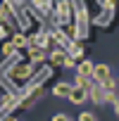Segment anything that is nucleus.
Listing matches in <instances>:
<instances>
[{"instance_id": "f257e3e1", "label": "nucleus", "mask_w": 119, "mask_h": 121, "mask_svg": "<svg viewBox=\"0 0 119 121\" xmlns=\"http://www.w3.org/2000/svg\"><path fill=\"white\" fill-rule=\"evenodd\" d=\"M67 100H69L72 104H81V102H86V100H88V90H86V88H79V86H74Z\"/></svg>"}, {"instance_id": "f03ea898", "label": "nucleus", "mask_w": 119, "mask_h": 121, "mask_svg": "<svg viewBox=\"0 0 119 121\" xmlns=\"http://www.w3.org/2000/svg\"><path fill=\"white\" fill-rule=\"evenodd\" d=\"M107 76H112V69H110V64H95V69H93V81L102 83Z\"/></svg>"}, {"instance_id": "7ed1b4c3", "label": "nucleus", "mask_w": 119, "mask_h": 121, "mask_svg": "<svg viewBox=\"0 0 119 121\" xmlns=\"http://www.w3.org/2000/svg\"><path fill=\"white\" fill-rule=\"evenodd\" d=\"M57 22L60 24L69 22V3L67 0H57Z\"/></svg>"}, {"instance_id": "20e7f679", "label": "nucleus", "mask_w": 119, "mask_h": 121, "mask_svg": "<svg viewBox=\"0 0 119 121\" xmlns=\"http://www.w3.org/2000/svg\"><path fill=\"white\" fill-rule=\"evenodd\" d=\"M93 69H95V62H91V59H81V62L76 64L79 76H88V78H93Z\"/></svg>"}, {"instance_id": "39448f33", "label": "nucleus", "mask_w": 119, "mask_h": 121, "mask_svg": "<svg viewBox=\"0 0 119 121\" xmlns=\"http://www.w3.org/2000/svg\"><path fill=\"white\" fill-rule=\"evenodd\" d=\"M72 83H67V81H60V83H55V88H52V95H57V97H69V93H72Z\"/></svg>"}, {"instance_id": "423d86ee", "label": "nucleus", "mask_w": 119, "mask_h": 121, "mask_svg": "<svg viewBox=\"0 0 119 121\" xmlns=\"http://www.w3.org/2000/svg\"><path fill=\"white\" fill-rule=\"evenodd\" d=\"M64 50H67V55L74 57V59H81V55H83V45H81L79 40H69V45H67Z\"/></svg>"}, {"instance_id": "0eeeda50", "label": "nucleus", "mask_w": 119, "mask_h": 121, "mask_svg": "<svg viewBox=\"0 0 119 121\" xmlns=\"http://www.w3.org/2000/svg\"><path fill=\"white\" fill-rule=\"evenodd\" d=\"M50 38H52L50 33H45V31H38V33L33 36V43H31V45H38V48H48V45H50Z\"/></svg>"}, {"instance_id": "6e6552de", "label": "nucleus", "mask_w": 119, "mask_h": 121, "mask_svg": "<svg viewBox=\"0 0 119 121\" xmlns=\"http://www.w3.org/2000/svg\"><path fill=\"white\" fill-rule=\"evenodd\" d=\"M88 97H91L95 104H105V90H102V86L98 83V86H95V88L88 93Z\"/></svg>"}, {"instance_id": "1a4fd4ad", "label": "nucleus", "mask_w": 119, "mask_h": 121, "mask_svg": "<svg viewBox=\"0 0 119 121\" xmlns=\"http://www.w3.org/2000/svg\"><path fill=\"white\" fill-rule=\"evenodd\" d=\"M29 55L33 62H41V59H45V48H38V45H31L29 48Z\"/></svg>"}, {"instance_id": "9d476101", "label": "nucleus", "mask_w": 119, "mask_h": 121, "mask_svg": "<svg viewBox=\"0 0 119 121\" xmlns=\"http://www.w3.org/2000/svg\"><path fill=\"white\" fill-rule=\"evenodd\" d=\"M50 36H52V38H55V40H57L60 45H62V48H67V45H69V40H72V38H69V36H67L64 31H52Z\"/></svg>"}, {"instance_id": "9b49d317", "label": "nucleus", "mask_w": 119, "mask_h": 121, "mask_svg": "<svg viewBox=\"0 0 119 121\" xmlns=\"http://www.w3.org/2000/svg\"><path fill=\"white\" fill-rule=\"evenodd\" d=\"M64 57H67V50H52V52H50V62H52V64H62Z\"/></svg>"}, {"instance_id": "f8f14e48", "label": "nucleus", "mask_w": 119, "mask_h": 121, "mask_svg": "<svg viewBox=\"0 0 119 121\" xmlns=\"http://www.w3.org/2000/svg\"><path fill=\"white\" fill-rule=\"evenodd\" d=\"M12 45H14V48H29V38H26L24 33H14V36H12Z\"/></svg>"}, {"instance_id": "ddd939ff", "label": "nucleus", "mask_w": 119, "mask_h": 121, "mask_svg": "<svg viewBox=\"0 0 119 121\" xmlns=\"http://www.w3.org/2000/svg\"><path fill=\"white\" fill-rule=\"evenodd\" d=\"M100 86H102V90H114V88H117V81H114L112 76H107V78H105Z\"/></svg>"}, {"instance_id": "4468645a", "label": "nucleus", "mask_w": 119, "mask_h": 121, "mask_svg": "<svg viewBox=\"0 0 119 121\" xmlns=\"http://www.w3.org/2000/svg\"><path fill=\"white\" fill-rule=\"evenodd\" d=\"M29 74H31V67H17V69H14V76H17V78H22V76L26 78Z\"/></svg>"}, {"instance_id": "2eb2a0df", "label": "nucleus", "mask_w": 119, "mask_h": 121, "mask_svg": "<svg viewBox=\"0 0 119 121\" xmlns=\"http://www.w3.org/2000/svg\"><path fill=\"white\" fill-rule=\"evenodd\" d=\"M105 102H119V95H117V90H105Z\"/></svg>"}, {"instance_id": "dca6fc26", "label": "nucleus", "mask_w": 119, "mask_h": 121, "mask_svg": "<svg viewBox=\"0 0 119 121\" xmlns=\"http://www.w3.org/2000/svg\"><path fill=\"white\" fill-rule=\"evenodd\" d=\"M14 50H17V48H14V45H12V40H10V43H5V45H3V55H5V57H12V55H14Z\"/></svg>"}, {"instance_id": "f3484780", "label": "nucleus", "mask_w": 119, "mask_h": 121, "mask_svg": "<svg viewBox=\"0 0 119 121\" xmlns=\"http://www.w3.org/2000/svg\"><path fill=\"white\" fill-rule=\"evenodd\" d=\"M79 121H98V116L93 112H81L79 114Z\"/></svg>"}, {"instance_id": "a211bd4d", "label": "nucleus", "mask_w": 119, "mask_h": 121, "mask_svg": "<svg viewBox=\"0 0 119 121\" xmlns=\"http://www.w3.org/2000/svg\"><path fill=\"white\" fill-rule=\"evenodd\" d=\"M62 67H64V69H72V67H76V59L67 55V57H64V62H62Z\"/></svg>"}, {"instance_id": "6ab92c4d", "label": "nucleus", "mask_w": 119, "mask_h": 121, "mask_svg": "<svg viewBox=\"0 0 119 121\" xmlns=\"http://www.w3.org/2000/svg\"><path fill=\"white\" fill-rule=\"evenodd\" d=\"M52 121H72V119H69V114H64V112H57V114H52Z\"/></svg>"}, {"instance_id": "aec40b11", "label": "nucleus", "mask_w": 119, "mask_h": 121, "mask_svg": "<svg viewBox=\"0 0 119 121\" xmlns=\"http://www.w3.org/2000/svg\"><path fill=\"white\" fill-rule=\"evenodd\" d=\"M114 114L119 116V102H114Z\"/></svg>"}, {"instance_id": "412c9836", "label": "nucleus", "mask_w": 119, "mask_h": 121, "mask_svg": "<svg viewBox=\"0 0 119 121\" xmlns=\"http://www.w3.org/2000/svg\"><path fill=\"white\" fill-rule=\"evenodd\" d=\"M3 104H5V95H0V109H3Z\"/></svg>"}, {"instance_id": "4be33fe9", "label": "nucleus", "mask_w": 119, "mask_h": 121, "mask_svg": "<svg viewBox=\"0 0 119 121\" xmlns=\"http://www.w3.org/2000/svg\"><path fill=\"white\" fill-rule=\"evenodd\" d=\"M14 121H17V119H14Z\"/></svg>"}]
</instances>
